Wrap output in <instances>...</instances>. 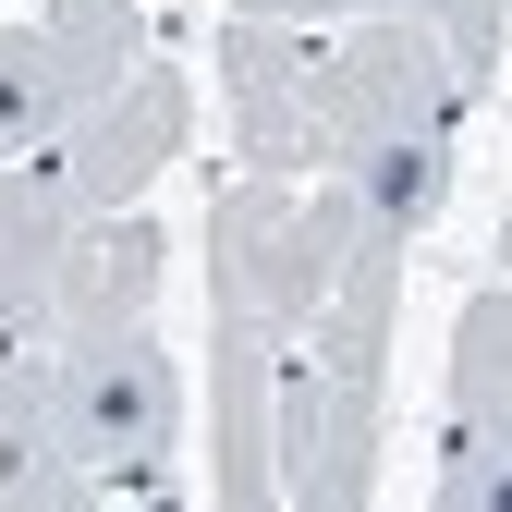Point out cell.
<instances>
[{
	"label": "cell",
	"instance_id": "cell-5",
	"mask_svg": "<svg viewBox=\"0 0 512 512\" xmlns=\"http://www.w3.org/2000/svg\"><path fill=\"white\" fill-rule=\"evenodd\" d=\"M147 61V13L135 0H49L37 25H0V159H25Z\"/></svg>",
	"mask_w": 512,
	"mask_h": 512
},
{
	"label": "cell",
	"instance_id": "cell-1",
	"mask_svg": "<svg viewBox=\"0 0 512 512\" xmlns=\"http://www.w3.org/2000/svg\"><path fill=\"white\" fill-rule=\"evenodd\" d=\"M366 208L330 183L244 171L208 208V488L232 512L281 500V354L317 330Z\"/></svg>",
	"mask_w": 512,
	"mask_h": 512
},
{
	"label": "cell",
	"instance_id": "cell-8",
	"mask_svg": "<svg viewBox=\"0 0 512 512\" xmlns=\"http://www.w3.org/2000/svg\"><path fill=\"white\" fill-rule=\"evenodd\" d=\"M159 269H171V244L147 208H110L74 232V256H61V293H49V330L37 342H74V330H122V317H147L159 305Z\"/></svg>",
	"mask_w": 512,
	"mask_h": 512
},
{
	"label": "cell",
	"instance_id": "cell-6",
	"mask_svg": "<svg viewBox=\"0 0 512 512\" xmlns=\"http://www.w3.org/2000/svg\"><path fill=\"white\" fill-rule=\"evenodd\" d=\"M183 135H196V86L159 74V61H135L74 135H49V147H25V159H49V183H61L86 220H110V208H147V183L183 159Z\"/></svg>",
	"mask_w": 512,
	"mask_h": 512
},
{
	"label": "cell",
	"instance_id": "cell-9",
	"mask_svg": "<svg viewBox=\"0 0 512 512\" xmlns=\"http://www.w3.org/2000/svg\"><path fill=\"white\" fill-rule=\"evenodd\" d=\"M0 500L13 512L86 500V464L61 452V403H49V342H0Z\"/></svg>",
	"mask_w": 512,
	"mask_h": 512
},
{
	"label": "cell",
	"instance_id": "cell-2",
	"mask_svg": "<svg viewBox=\"0 0 512 512\" xmlns=\"http://www.w3.org/2000/svg\"><path fill=\"white\" fill-rule=\"evenodd\" d=\"M403 232H354L317 330L281 354V500L366 512L378 500V403H391V317H403Z\"/></svg>",
	"mask_w": 512,
	"mask_h": 512
},
{
	"label": "cell",
	"instance_id": "cell-10",
	"mask_svg": "<svg viewBox=\"0 0 512 512\" xmlns=\"http://www.w3.org/2000/svg\"><path fill=\"white\" fill-rule=\"evenodd\" d=\"M220 13H281V25H354V13H415V25H439V37H452V61L476 74V98H488V74H500V0H220Z\"/></svg>",
	"mask_w": 512,
	"mask_h": 512
},
{
	"label": "cell",
	"instance_id": "cell-3",
	"mask_svg": "<svg viewBox=\"0 0 512 512\" xmlns=\"http://www.w3.org/2000/svg\"><path fill=\"white\" fill-rule=\"evenodd\" d=\"M49 403H61V452L86 464V500H171L183 366H171V342L147 317L49 342Z\"/></svg>",
	"mask_w": 512,
	"mask_h": 512
},
{
	"label": "cell",
	"instance_id": "cell-7",
	"mask_svg": "<svg viewBox=\"0 0 512 512\" xmlns=\"http://www.w3.org/2000/svg\"><path fill=\"white\" fill-rule=\"evenodd\" d=\"M439 512H512V281L452 317V403H439Z\"/></svg>",
	"mask_w": 512,
	"mask_h": 512
},
{
	"label": "cell",
	"instance_id": "cell-4",
	"mask_svg": "<svg viewBox=\"0 0 512 512\" xmlns=\"http://www.w3.org/2000/svg\"><path fill=\"white\" fill-rule=\"evenodd\" d=\"M220 98H232V159L244 171H330L342 147V61L330 25H281V13H220Z\"/></svg>",
	"mask_w": 512,
	"mask_h": 512
}]
</instances>
